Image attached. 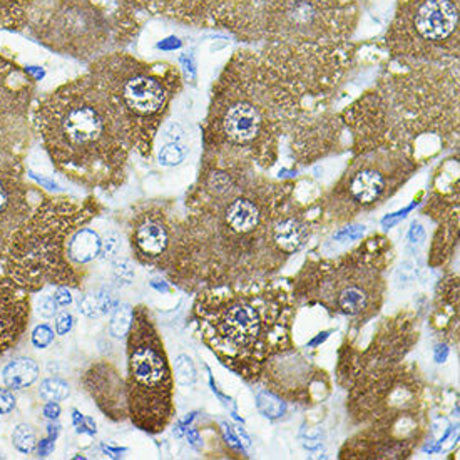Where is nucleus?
Instances as JSON below:
<instances>
[{
  "label": "nucleus",
  "mask_w": 460,
  "mask_h": 460,
  "mask_svg": "<svg viewBox=\"0 0 460 460\" xmlns=\"http://www.w3.org/2000/svg\"><path fill=\"white\" fill-rule=\"evenodd\" d=\"M32 124L52 166L67 181L112 194L128 180L133 143L87 71L39 99Z\"/></svg>",
  "instance_id": "20e7f679"
},
{
  "label": "nucleus",
  "mask_w": 460,
  "mask_h": 460,
  "mask_svg": "<svg viewBox=\"0 0 460 460\" xmlns=\"http://www.w3.org/2000/svg\"><path fill=\"white\" fill-rule=\"evenodd\" d=\"M413 207L405 208L403 211H399V213H394V215H388L387 218L382 221V225L385 226V228H390V226H394L395 223H399L400 219L405 218L407 217V213H411V209Z\"/></svg>",
  "instance_id": "09e8293b"
},
{
  "label": "nucleus",
  "mask_w": 460,
  "mask_h": 460,
  "mask_svg": "<svg viewBox=\"0 0 460 460\" xmlns=\"http://www.w3.org/2000/svg\"><path fill=\"white\" fill-rule=\"evenodd\" d=\"M424 213L437 223L429 265L444 267L459 244V182H450L448 188L436 186L427 199Z\"/></svg>",
  "instance_id": "412c9836"
},
{
  "label": "nucleus",
  "mask_w": 460,
  "mask_h": 460,
  "mask_svg": "<svg viewBox=\"0 0 460 460\" xmlns=\"http://www.w3.org/2000/svg\"><path fill=\"white\" fill-rule=\"evenodd\" d=\"M102 213L96 198L39 196L32 215L13 233L0 258V273L32 293L69 287H84L85 270L67 258V242L74 231L91 225Z\"/></svg>",
  "instance_id": "6e6552de"
},
{
  "label": "nucleus",
  "mask_w": 460,
  "mask_h": 460,
  "mask_svg": "<svg viewBox=\"0 0 460 460\" xmlns=\"http://www.w3.org/2000/svg\"><path fill=\"white\" fill-rule=\"evenodd\" d=\"M31 310V293L0 273V358L24 337Z\"/></svg>",
  "instance_id": "5701e85b"
},
{
  "label": "nucleus",
  "mask_w": 460,
  "mask_h": 460,
  "mask_svg": "<svg viewBox=\"0 0 460 460\" xmlns=\"http://www.w3.org/2000/svg\"><path fill=\"white\" fill-rule=\"evenodd\" d=\"M347 390V412L364 429L345 442L340 459H409L429 432L425 385L415 367L368 372Z\"/></svg>",
  "instance_id": "0eeeda50"
},
{
  "label": "nucleus",
  "mask_w": 460,
  "mask_h": 460,
  "mask_svg": "<svg viewBox=\"0 0 460 460\" xmlns=\"http://www.w3.org/2000/svg\"><path fill=\"white\" fill-rule=\"evenodd\" d=\"M59 432H61V425L58 424V420H49V424H48L49 438H52V440H56V438H58V436H59Z\"/></svg>",
  "instance_id": "8fccbe9b"
},
{
  "label": "nucleus",
  "mask_w": 460,
  "mask_h": 460,
  "mask_svg": "<svg viewBox=\"0 0 460 460\" xmlns=\"http://www.w3.org/2000/svg\"><path fill=\"white\" fill-rule=\"evenodd\" d=\"M459 40L460 0H399L384 39L403 64L459 62Z\"/></svg>",
  "instance_id": "ddd939ff"
},
{
  "label": "nucleus",
  "mask_w": 460,
  "mask_h": 460,
  "mask_svg": "<svg viewBox=\"0 0 460 460\" xmlns=\"http://www.w3.org/2000/svg\"><path fill=\"white\" fill-rule=\"evenodd\" d=\"M73 420H74V425H75V427H77V425L81 424V422H83V420H84V415H83V413H81V412H77V411H74Z\"/></svg>",
  "instance_id": "6e6d98bb"
},
{
  "label": "nucleus",
  "mask_w": 460,
  "mask_h": 460,
  "mask_svg": "<svg viewBox=\"0 0 460 460\" xmlns=\"http://www.w3.org/2000/svg\"><path fill=\"white\" fill-rule=\"evenodd\" d=\"M252 161L205 149L186 194L163 275L188 291L234 290L270 281L315 234L322 213Z\"/></svg>",
  "instance_id": "f257e3e1"
},
{
  "label": "nucleus",
  "mask_w": 460,
  "mask_h": 460,
  "mask_svg": "<svg viewBox=\"0 0 460 460\" xmlns=\"http://www.w3.org/2000/svg\"><path fill=\"white\" fill-rule=\"evenodd\" d=\"M328 335H330V332H323V333H318V337L316 339L312 340L306 347H318L320 343H323L325 340L328 339Z\"/></svg>",
  "instance_id": "603ef678"
},
{
  "label": "nucleus",
  "mask_w": 460,
  "mask_h": 460,
  "mask_svg": "<svg viewBox=\"0 0 460 460\" xmlns=\"http://www.w3.org/2000/svg\"><path fill=\"white\" fill-rule=\"evenodd\" d=\"M44 0H0V29L25 32L32 15Z\"/></svg>",
  "instance_id": "bb28decb"
},
{
  "label": "nucleus",
  "mask_w": 460,
  "mask_h": 460,
  "mask_svg": "<svg viewBox=\"0 0 460 460\" xmlns=\"http://www.w3.org/2000/svg\"><path fill=\"white\" fill-rule=\"evenodd\" d=\"M425 238H427V231H425L424 225L419 219H415L409 230V242L415 246H420V244H424Z\"/></svg>",
  "instance_id": "a18cd8bd"
},
{
  "label": "nucleus",
  "mask_w": 460,
  "mask_h": 460,
  "mask_svg": "<svg viewBox=\"0 0 460 460\" xmlns=\"http://www.w3.org/2000/svg\"><path fill=\"white\" fill-rule=\"evenodd\" d=\"M34 77L0 54V166L24 164L34 134Z\"/></svg>",
  "instance_id": "2eb2a0df"
},
{
  "label": "nucleus",
  "mask_w": 460,
  "mask_h": 460,
  "mask_svg": "<svg viewBox=\"0 0 460 460\" xmlns=\"http://www.w3.org/2000/svg\"><path fill=\"white\" fill-rule=\"evenodd\" d=\"M417 340V316L413 314L403 312L385 318L364 350L347 345L341 349L337 370L340 385L349 388L358 376L402 364Z\"/></svg>",
  "instance_id": "dca6fc26"
},
{
  "label": "nucleus",
  "mask_w": 460,
  "mask_h": 460,
  "mask_svg": "<svg viewBox=\"0 0 460 460\" xmlns=\"http://www.w3.org/2000/svg\"><path fill=\"white\" fill-rule=\"evenodd\" d=\"M211 0H137L141 13H155L184 25L211 24Z\"/></svg>",
  "instance_id": "b1692460"
},
{
  "label": "nucleus",
  "mask_w": 460,
  "mask_h": 460,
  "mask_svg": "<svg viewBox=\"0 0 460 460\" xmlns=\"http://www.w3.org/2000/svg\"><path fill=\"white\" fill-rule=\"evenodd\" d=\"M81 385L106 419L112 422L128 420L126 382L116 365L108 360L93 362L81 376Z\"/></svg>",
  "instance_id": "4be33fe9"
},
{
  "label": "nucleus",
  "mask_w": 460,
  "mask_h": 460,
  "mask_svg": "<svg viewBox=\"0 0 460 460\" xmlns=\"http://www.w3.org/2000/svg\"><path fill=\"white\" fill-rule=\"evenodd\" d=\"M306 110L302 97L254 49H240L211 89L205 149L233 153L261 171L273 170L283 141Z\"/></svg>",
  "instance_id": "39448f33"
},
{
  "label": "nucleus",
  "mask_w": 460,
  "mask_h": 460,
  "mask_svg": "<svg viewBox=\"0 0 460 460\" xmlns=\"http://www.w3.org/2000/svg\"><path fill=\"white\" fill-rule=\"evenodd\" d=\"M50 295L54 296V300H56V303H58L61 308H66V306H71V305H73V288H69V287H54V290H52Z\"/></svg>",
  "instance_id": "c03bdc74"
},
{
  "label": "nucleus",
  "mask_w": 460,
  "mask_h": 460,
  "mask_svg": "<svg viewBox=\"0 0 460 460\" xmlns=\"http://www.w3.org/2000/svg\"><path fill=\"white\" fill-rule=\"evenodd\" d=\"M256 409L260 411V413H263L267 419L275 420V419H279L287 413V402L267 388V390L258 392Z\"/></svg>",
  "instance_id": "7c9ffc66"
},
{
  "label": "nucleus",
  "mask_w": 460,
  "mask_h": 460,
  "mask_svg": "<svg viewBox=\"0 0 460 460\" xmlns=\"http://www.w3.org/2000/svg\"><path fill=\"white\" fill-rule=\"evenodd\" d=\"M134 306L129 303H118L111 314L108 332L114 340H124L133 327Z\"/></svg>",
  "instance_id": "c756f323"
},
{
  "label": "nucleus",
  "mask_w": 460,
  "mask_h": 460,
  "mask_svg": "<svg viewBox=\"0 0 460 460\" xmlns=\"http://www.w3.org/2000/svg\"><path fill=\"white\" fill-rule=\"evenodd\" d=\"M39 438H37L36 429L31 424L15 425L13 432V446L17 452L29 456L36 452Z\"/></svg>",
  "instance_id": "473e14b6"
},
{
  "label": "nucleus",
  "mask_w": 460,
  "mask_h": 460,
  "mask_svg": "<svg viewBox=\"0 0 460 460\" xmlns=\"http://www.w3.org/2000/svg\"><path fill=\"white\" fill-rule=\"evenodd\" d=\"M178 221L180 215L171 201L153 199L131 208L126 234L134 260L163 273L174 244Z\"/></svg>",
  "instance_id": "f3484780"
},
{
  "label": "nucleus",
  "mask_w": 460,
  "mask_h": 460,
  "mask_svg": "<svg viewBox=\"0 0 460 460\" xmlns=\"http://www.w3.org/2000/svg\"><path fill=\"white\" fill-rule=\"evenodd\" d=\"M367 231L365 225H349L333 233V240L339 243H353L362 240Z\"/></svg>",
  "instance_id": "ea45409f"
},
{
  "label": "nucleus",
  "mask_w": 460,
  "mask_h": 460,
  "mask_svg": "<svg viewBox=\"0 0 460 460\" xmlns=\"http://www.w3.org/2000/svg\"><path fill=\"white\" fill-rule=\"evenodd\" d=\"M394 248L387 236L374 234L337 258H310L291 281L296 302L320 305L328 314L367 325L384 306L388 265Z\"/></svg>",
  "instance_id": "1a4fd4ad"
},
{
  "label": "nucleus",
  "mask_w": 460,
  "mask_h": 460,
  "mask_svg": "<svg viewBox=\"0 0 460 460\" xmlns=\"http://www.w3.org/2000/svg\"><path fill=\"white\" fill-rule=\"evenodd\" d=\"M87 73L119 114L134 153L151 158L171 104L181 93L180 69L168 62L143 61L114 50L91 62Z\"/></svg>",
  "instance_id": "9d476101"
},
{
  "label": "nucleus",
  "mask_w": 460,
  "mask_h": 460,
  "mask_svg": "<svg viewBox=\"0 0 460 460\" xmlns=\"http://www.w3.org/2000/svg\"><path fill=\"white\" fill-rule=\"evenodd\" d=\"M122 252V236L118 231H110L102 236V244H101V254L99 258L106 263L114 261L116 258L121 256Z\"/></svg>",
  "instance_id": "e433bc0d"
},
{
  "label": "nucleus",
  "mask_w": 460,
  "mask_h": 460,
  "mask_svg": "<svg viewBox=\"0 0 460 460\" xmlns=\"http://www.w3.org/2000/svg\"><path fill=\"white\" fill-rule=\"evenodd\" d=\"M188 440L191 442V446H198V442H199L198 432L196 430H188Z\"/></svg>",
  "instance_id": "5fc2aeb1"
},
{
  "label": "nucleus",
  "mask_w": 460,
  "mask_h": 460,
  "mask_svg": "<svg viewBox=\"0 0 460 460\" xmlns=\"http://www.w3.org/2000/svg\"><path fill=\"white\" fill-rule=\"evenodd\" d=\"M37 194L36 186L25 180L24 164L0 166V258L13 233L32 215Z\"/></svg>",
  "instance_id": "aec40b11"
},
{
  "label": "nucleus",
  "mask_w": 460,
  "mask_h": 460,
  "mask_svg": "<svg viewBox=\"0 0 460 460\" xmlns=\"http://www.w3.org/2000/svg\"><path fill=\"white\" fill-rule=\"evenodd\" d=\"M420 166L419 161L395 151L353 155L333 190L320 199L322 218L339 225L374 211L397 193Z\"/></svg>",
  "instance_id": "4468645a"
},
{
  "label": "nucleus",
  "mask_w": 460,
  "mask_h": 460,
  "mask_svg": "<svg viewBox=\"0 0 460 460\" xmlns=\"http://www.w3.org/2000/svg\"><path fill=\"white\" fill-rule=\"evenodd\" d=\"M128 419L146 434L164 432L174 417V376L168 353L147 306L134 308L128 333Z\"/></svg>",
  "instance_id": "f8f14e48"
},
{
  "label": "nucleus",
  "mask_w": 460,
  "mask_h": 460,
  "mask_svg": "<svg viewBox=\"0 0 460 460\" xmlns=\"http://www.w3.org/2000/svg\"><path fill=\"white\" fill-rule=\"evenodd\" d=\"M17 405V397L9 387H0V415H9Z\"/></svg>",
  "instance_id": "37998d69"
},
{
  "label": "nucleus",
  "mask_w": 460,
  "mask_h": 460,
  "mask_svg": "<svg viewBox=\"0 0 460 460\" xmlns=\"http://www.w3.org/2000/svg\"><path fill=\"white\" fill-rule=\"evenodd\" d=\"M151 287H153V288H156L158 291L170 290V287H168V281H161V283H156V279H153V281H151Z\"/></svg>",
  "instance_id": "864d4df0"
},
{
  "label": "nucleus",
  "mask_w": 460,
  "mask_h": 460,
  "mask_svg": "<svg viewBox=\"0 0 460 460\" xmlns=\"http://www.w3.org/2000/svg\"><path fill=\"white\" fill-rule=\"evenodd\" d=\"M59 312H61V306L56 303L54 296H52L50 293L40 296V298L37 300L36 314L40 316V318L50 320V318H54V316L58 315Z\"/></svg>",
  "instance_id": "a19ab883"
},
{
  "label": "nucleus",
  "mask_w": 460,
  "mask_h": 460,
  "mask_svg": "<svg viewBox=\"0 0 460 460\" xmlns=\"http://www.w3.org/2000/svg\"><path fill=\"white\" fill-rule=\"evenodd\" d=\"M172 376H174L176 384L181 387H193L194 384L198 382V372H196V367H194V362L190 355L182 353L174 360Z\"/></svg>",
  "instance_id": "72a5a7b5"
},
{
  "label": "nucleus",
  "mask_w": 460,
  "mask_h": 460,
  "mask_svg": "<svg viewBox=\"0 0 460 460\" xmlns=\"http://www.w3.org/2000/svg\"><path fill=\"white\" fill-rule=\"evenodd\" d=\"M417 273H419V270H417V265L413 263L412 260L403 261V263L395 270V273H394V283H395V287H397L399 290L400 288L411 287L413 281L417 279Z\"/></svg>",
  "instance_id": "4c0bfd02"
},
{
  "label": "nucleus",
  "mask_w": 460,
  "mask_h": 460,
  "mask_svg": "<svg viewBox=\"0 0 460 460\" xmlns=\"http://www.w3.org/2000/svg\"><path fill=\"white\" fill-rule=\"evenodd\" d=\"M347 129L340 112L323 110H306L288 134V149L296 164L308 166L330 155L343 153Z\"/></svg>",
  "instance_id": "6ab92c4d"
},
{
  "label": "nucleus",
  "mask_w": 460,
  "mask_h": 460,
  "mask_svg": "<svg viewBox=\"0 0 460 460\" xmlns=\"http://www.w3.org/2000/svg\"><path fill=\"white\" fill-rule=\"evenodd\" d=\"M54 339H56V332L49 323H39L31 333V343L39 350L50 347L54 343Z\"/></svg>",
  "instance_id": "58836bf2"
},
{
  "label": "nucleus",
  "mask_w": 460,
  "mask_h": 460,
  "mask_svg": "<svg viewBox=\"0 0 460 460\" xmlns=\"http://www.w3.org/2000/svg\"><path fill=\"white\" fill-rule=\"evenodd\" d=\"M258 380L285 402L300 405L323 402L332 387L327 372L306 360L295 347L268 360Z\"/></svg>",
  "instance_id": "a211bd4d"
},
{
  "label": "nucleus",
  "mask_w": 460,
  "mask_h": 460,
  "mask_svg": "<svg viewBox=\"0 0 460 460\" xmlns=\"http://www.w3.org/2000/svg\"><path fill=\"white\" fill-rule=\"evenodd\" d=\"M74 325H75V316L69 310H62L54 316V332L59 337H66L67 333H71Z\"/></svg>",
  "instance_id": "79ce46f5"
},
{
  "label": "nucleus",
  "mask_w": 460,
  "mask_h": 460,
  "mask_svg": "<svg viewBox=\"0 0 460 460\" xmlns=\"http://www.w3.org/2000/svg\"><path fill=\"white\" fill-rule=\"evenodd\" d=\"M56 440H52V438H44V440H40L39 444H37V454L40 456V457H46V456H49L52 450H54V447H56V444H54Z\"/></svg>",
  "instance_id": "de8ad7c7"
},
{
  "label": "nucleus",
  "mask_w": 460,
  "mask_h": 460,
  "mask_svg": "<svg viewBox=\"0 0 460 460\" xmlns=\"http://www.w3.org/2000/svg\"><path fill=\"white\" fill-rule=\"evenodd\" d=\"M111 275L118 287H129L136 279V268H134L133 260L119 256L114 261H111Z\"/></svg>",
  "instance_id": "f704fd0d"
},
{
  "label": "nucleus",
  "mask_w": 460,
  "mask_h": 460,
  "mask_svg": "<svg viewBox=\"0 0 460 460\" xmlns=\"http://www.w3.org/2000/svg\"><path fill=\"white\" fill-rule=\"evenodd\" d=\"M357 22L358 0H271L248 48L318 110L353 64Z\"/></svg>",
  "instance_id": "7ed1b4c3"
},
{
  "label": "nucleus",
  "mask_w": 460,
  "mask_h": 460,
  "mask_svg": "<svg viewBox=\"0 0 460 460\" xmlns=\"http://www.w3.org/2000/svg\"><path fill=\"white\" fill-rule=\"evenodd\" d=\"M432 327L438 337L457 343L459 333V277L447 275L437 291L436 310L432 314Z\"/></svg>",
  "instance_id": "393cba45"
},
{
  "label": "nucleus",
  "mask_w": 460,
  "mask_h": 460,
  "mask_svg": "<svg viewBox=\"0 0 460 460\" xmlns=\"http://www.w3.org/2000/svg\"><path fill=\"white\" fill-rule=\"evenodd\" d=\"M448 349L447 345H438L436 349V362L438 364H442V362H446V358H447Z\"/></svg>",
  "instance_id": "3c124183"
},
{
  "label": "nucleus",
  "mask_w": 460,
  "mask_h": 460,
  "mask_svg": "<svg viewBox=\"0 0 460 460\" xmlns=\"http://www.w3.org/2000/svg\"><path fill=\"white\" fill-rule=\"evenodd\" d=\"M42 415H44L48 420H58L59 415H61V405H59V402H48V403L42 407Z\"/></svg>",
  "instance_id": "49530a36"
},
{
  "label": "nucleus",
  "mask_w": 460,
  "mask_h": 460,
  "mask_svg": "<svg viewBox=\"0 0 460 460\" xmlns=\"http://www.w3.org/2000/svg\"><path fill=\"white\" fill-rule=\"evenodd\" d=\"M40 376V367L31 357H17L2 368V382L11 390L32 387Z\"/></svg>",
  "instance_id": "cd10ccee"
},
{
  "label": "nucleus",
  "mask_w": 460,
  "mask_h": 460,
  "mask_svg": "<svg viewBox=\"0 0 460 460\" xmlns=\"http://www.w3.org/2000/svg\"><path fill=\"white\" fill-rule=\"evenodd\" d=\"M394 64L340 118L353 155L395 151L424 164L459 143V62Z\"/></svg>",
  "instance_id": "f03ea898"
},
{
  "label": "nucleus",
  "mask_w": 460,
  "mask_h": 460,
  "mask_svg": "<svg viewBox=\"0 0 460 460\" xmlns=\"http://www.w3.org/2000/svg\"><path fill=\"white\" fill-rule=\"evenodd\" d=\"M139 11L118 0H44L25 34L56 54L91 64L129 46Z\"/></svg>",
  "instance_id": "9b49d317"
},
{
  "label": "nucleus",
  "mask_w": 460,
  "mask_h": 460,
  "mask_svg": "<svg viewBox=\"0 0 460 460\" xmlns=\"http://www.w3.org/2000/svg\"><path fill=\"white\" fill-rule=\"evenodd\" d=\"M39 397L46 402H62L71 397V385L61 376H48L39 385Z\"/></svg>",
  "instance_id": "2f4dec72"
},
{
  "label": "nucleus",
  "mask_w": 460,
  "mask_h": 460,
  "mask_svg": "<svg viewBox=\"0 0 460 460\" xmlns=\"http://www.w3.org/2000/svg\"><path fill=\"white\" fill-rule=\"evenodd\" d=\"M118 298L114 296V291L104 287L96 291H89L84 295H79L77 298V312L85 318H101V316L108 315L114 306L118 305Z\"/></svg>",
  "instance_id": "c85d7f7f"
},
{
  "label": "nucleus",
  "mask_w": 460,
  "mask_h": 460,
  "mask_svg": "<svg viewBox=\"0 0 460 460\" xmlns=\"http://www.w3.org/2000/svg\"><path fill=\"white\" fill-rule=\"evenodd\" d=\"M191 322L221 365L258 382L268 360L293 345L296 298L291 285L265 281L248 288L196 293Z\"/></svg>",
  "instance_id": "423d86ee"
},
{
  "label": "nucleus",
  "mask_w": 460,
  "mask_h": 460,
  "mask_svg": "<svg viewBox=\"0 0 460 460\" xmlns=\"http://www.w3.org/2000/svg\"><path fill=\"white\" fill-rule=\"evenodd\" d=\"M101 244H102V236L99 234V231L85 225L71 234L67 242V258L75 267H85L99 258Z\"/></svg>",
  "instance_id": "a878e982"
},
{
  "label": "nucleus",
  "mask_w": 460,
  "mask_h": 460,
  "mask_svg": "<svg viewBox=\"0 0 460 460\" xmlns=\"http://www.w3.org/2000/svg\"><path fill=\"white\" fill-rule=\"evenodd\" d=\"M188 155H190V147L188 146L181 145L180 141H170L168 145H164L159 149V164L168 166V168L178 166V164H181Z\"/></svg>",
  "instance_id": "c9c22d12"
}]
</instances>
